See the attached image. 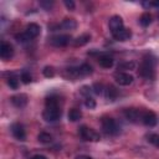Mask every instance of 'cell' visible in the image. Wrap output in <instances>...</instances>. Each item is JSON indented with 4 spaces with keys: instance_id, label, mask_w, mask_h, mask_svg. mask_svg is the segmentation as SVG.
Listing matches in <instances>:
<instances>
[{
    "instance_id": "obj_1",
    "label": "cell",
    "mask_w": 159,
    "mask_h": 159,
    "mask_svg": "<svg viewBox=\"0 0 159 159\" xmlns=\"http://www.w3.org/2000/svg\"><path fill=\"white\" fill-rule=\"evenodd\" d=\"M62 114V111L58 104V99L56 96H50L45 101V109L42 113V117L46 122H56L60 119Z\"/></svg>"
},
{
    "instance_id": "obj_2",
    "label": "cell",
    "mask_w": 159,
    "mask_h": 159,
    "mask_svg": "<svg viewBox=\"0 0 159 159\" xmlns=\"http://www.w3.org/2000/svg\"><path fill=\"white\" fill-rule=\"evenodd\" d=\"M155 57H153L152 55H147L144 56L139 68H138V73L140 77L145 78V80H154L155 77Z\"/></svg>"
},
{
    "instance_id": "obj_3",
    "label": "cell",
    "mask_w": 159,
    "mask_h": 159,
    "mask_svg": "<svg viewBox=\"0 0 159 159\" xmlns=\"http://www.w3.org/2000/svg\"><path fill=\"white\" fill-rule=\"evenodd\" d=\"M101 125L107 135H117L120 130V127L117 123V120L111 117H103L101 120Z\"/></svg>"
},
{
    "instance_id": "obj_4",
    "label": "cell",
    "mask_w": 159,
    "mask_h": 159,
    "mask_svg": "<svg viewBox=\"0 0 159 159\" xmlns=\"http://www.w3.org/2000/svg\"><path fill=\"white\" fill-rule=\"evenodd\" d=\"M78 133H80V137L86 142H98L101 139L99 134L94 129H92L87 125H81L78 128Z\"/></svg>"
},
{
    "instance_id": "obj_5",
    "label": "cell",
    "mask_w": 159,
    "mask_h": 159,
    "mask_svg": "<svg viewBox=\"0 0 159 159\" xmlns=\"http://www.w3.org/2000/svg\"><path fill=\"white\" fill-rule=\"evenodd\" d=\"M72 37L71 35H67V34H60V35H53L48 39V42L55 46V47H65L67 46L70 42H71Z\"/></svg>"
},
{
    "instance_id": "obj_6",
    "label": "cell",
    "mask_w": 159,
    "mask_h": 159,
    "mask_svg": "<svg viewBox=\"0 0 159 159\" xmlns=\"http://www.w3.org/2000/svg\"><path fill=\"white\" fill-rule=\"evenodd\" d=\"M114 80H116V82H117L118 84H120V86H129V84L133 82L134 77H133L130 73H128V72L117 71V72L114 73Z\"/></svg>"
},
{
    "instance_id": "obj_7",
    "label": "cell",
    "mask_w": 159,
    "mask_h": 159,
    "mask_svg": "<svg viewBox=\"0 0 159 159\" xmlns=\"http://www.w3.org/2000/svg\"><path fill=\"white\" fill-rule=\"evenodd\" d=\"M10 130H11V134L14 135L15 139L21 140V142L26 139V132H25V128L21 123H12L10 127Z\"/></svg>"
},
{
    "instance_id": "obj_8",
    "label": "cell",
    "mask_w": 159,
    "mask_h": 159,
    "mask_svg": "<svg viewBox=\"0 0 159 159\" xmlns=\"http://www.w3.org/2000/svg\"><path fill=\"white\" fill-rule=\"evenodd\" d=\"M142 113L143 112H140L137 108H127L123 112L125 119L129 120V122H132V123H137L138 120H140L142 119Z\"/></svg>"
},
{
    "instance_id": "obj_9",
    "label": "cell",
    "mask_w": 159,
    "mask_h": 159,
    "mask_svg": "<svg viewBox=\"0 0 159 159\" xmlns=\"http://www.w3.org/2000/svg\"><path fill=\"white\" fill-rule=\"evenodd\" d=\"M12 56H14V47H12V45L6 42V41L1 42V45H0V57L2 60L7 61Z\"/></svg>"
},
{
    "instance_id": "obj_10",
    "label": "cell",
    "mask_w": 159,
    "mask_h": 159,
    "mask_svg": "<svg viewBox=\"0 0 159 159\" xmlns=\"http://www.w3.org/2000/svg\"><path fill=\"white\" fill-rule=\"evenodd\" d=\"M108 26H109V30H111L112 34H114V32H117V31H119L120 29L124 27L123 26V20H122V17L119 15L112 16L109 19V21H108Z\"/></svg>"
},
{
    "instance_id": "obj_11",
    "label": "cell",
    "mask_w": 159,
    "mask_h": 159,
    "mask_svg": "<svg viewBox=\"0 0 159 159\" xmlns=\"http://www.w3.org/2000/svg\"><path fill=\"white\" fill-rule=\"evenodd\" d=\"M142 123L144 124V125H147V127H154L157 123H158V118H157V116L153 113V112H150V111H147V112H143L142 113Z\"/></svg>"
},
{
    "instance_id": "obj_12",
    "label": "cell",
    "mask_w": 159,
    "mask_h": 159,
    "mask_svg": "<svg viewBox=\"0 0 159 159\" xmlns=\"http://www.w3.org/2000/svg\"><path fill=\"white\" fill-rule=\"evenodd\" d=\"M40 32H41V27L37 25V24H35V22H30L27 26H26V30H25V34L32 40V39H35V37H37L39 35H40Z\"/></svg>"
},
{
    "instance_id": "obj_13",
    "label": "cell",
    "mask_w": 159,
    "mask_h": 159,
    "mask_svg": "<svg viewBox=\"0 0 159 159\" xmlns=\"http://www.w3.org/2000/svg\"><path fill=\"white\" fill-rule=\"evenodd\" d=\"M11 103L17 107V108H22L27 104V96L25 93H20V94H15L11 97Z\"/></svg>"
},
{
    "instance_id": "obj_14",
    "label": "cell",
    "mask_w": 159,
    "mask_h": 159,
    "mask_svg": "<svg viewBox=\"0 0 159 159\" xmlns=\"http://www.w3.org/2000/svg\"><path fill=\"white\" fill-rule=\"evenodd\" d=\"M112 35H113L114 40H117V41H127V40L130 39L132 31H130L129 29L123 27V29H120L119 31H117V32H114V34H112Z\"/></svg>"
},
{
    "instance_id": "obj_15",
    "label": "cell",
    "mask_w": 159,
    "mask_h": 159,
    "mask_svg": "<svg viewBox=\"0 0 159 159\" xmlns=\"http://www.w3.org/2000/svg\"><path fill=\"white\" fill-rule=\"evenodd\" d=\"M98 63H99V66L103 67V68H111V67L114 65V60H113L112 56L103 53V55L98 56Z\"/></svg>"
},
{
    "instance_id": "obj_16",
    "label": "cell",
    "mask_w": 159,
    "mask_h": 159,
    "mask_svg": "<svg viewBox=\"0 0 159 159\" xmlns=\"http://www.w3.org/2000/svg\"><path fill=\"white\" fill-rule=\"evenodd\" d=\"M104 94H106V98H108L109 101H114L117 97H118V89L114 87V86H112V84H109V86H107L106 88H104Z\"/></svg>"
},
{
    "instance_id": "obj_17",
    "label": "cell",
    "mask_w": 159,
    "mask_h": 159,
    "mask_svg": "<svg viewBox=\"0 0 159 159\" xmlns=\"http://www.w3.org/2000/svg\"><path fill=\"white\" fill-rule=\"evenodd\" d=\"M89 40H91V35L87 34V32H84V34L80 35L76 40H73V45H75L76 47H78V46H83V45H86Z\"/></svg>"
},
{
    "instance_id": "obj_18",
    "label": "cell",
    "mask_w": 159,
    "mask_h": 159,
    "mask_svg": "<svg viewBox=\"0 0 159 159\" xmlns=\"http://www.w3.org/2000/svg\"><path fill=\"white\" fill-rule=\"evenodd\" d=\"M60 26H61V29H65V30H75L77 27V22L73 19H65L60 24Z\"/></svg>"
},
{
    "instance_id": "obj_19",
    "label": "cell",
    "mask_w": 159,
    "mask_h": 159,
    "mask_svg": "<svg viewBox=\"0 0 159 159\" xmlns=\"http://www.w3.org/2000/svg\"><path fill=\"white\" fill-rule=\"evenodd\" d=\"M81 117H82V112H81L78 108H72V109H70V112H68V120H71V122H77L78 119H81Z\"/></svg>"
},
{
    "instance_id": "obj_20",
    "label": "cell",
    "mask_w": 159,
    "mask_h": 159,
    "mask_svg": "<svg viewBox=\"0 0 159 159\" xmlns=\"http://www.w3.org/2000/svg\"><path fill=\"white\" fill-rule=\"evenodd\" d=\"M78 68V75L80 76H88V75H91L92 73V66L91 65H88V63H82L80 67H77Z\"/></svg>"
},
{
    "instance_id": "obj_21",
    "label": "cell",
    "mask_w": 159,
    "mask_h": 159,
    "mask_svg": "<svg viewBox=\"0 0 159 159\" xmlns=\"http://www.w3.org/2000/svg\"><path fill=\"white\" fill-rule=\"evenodd\" d=\"M150 22H152V15H150L149 12H144V14H142V16L139 17V24H140L142 26L147 27V26L150 25Z\"/></svg>"
},
{
    "instance_id": "obj_22",
    "label": "cell",
    "mask_w": 159,
    "mask_h": 159,
    "mask_svg": "<svg viewBox=\"0 0 159 159\" xmlns=\"http://www.w3.org/2000/svg\"><path fill=\"white\" fill-rule=\"evenodd\" d=\"M134 67H135V62H133V61H127V62H120L119 65H118V71H122V72H125L124 70H134Z\"/></svg>"
},
{
    "instance_id": "obj_23",
    "label": "cell",
    "mask_w": 159,
    "mask_h": 159,
    "mask_svg": "<svg viewBox=\"0 0 159 159\" xmlns=\"http://www.w3.org/2000/svg\"><path fill=\"white\" fill-rule=\"evenodd\" d=\"M147 140H148L152 145L159 148V134H157V133H149V134L147 135Z\"/></svg>"
},
{
    "instance_id": "obj_24",
    "label": "cell",
    "mask_w": 159,
    "mask_h": 159,
    "mask_svg": "<svg viewBox=\"0 0 159 159\" xmlns=\"http://www.w3.org/2000/svg\"><path fill=\"white\" fill-rule=\"evenodd\" d=\"M37 139H39L40 143L47 144V143H51L52 137H51V134H48V133H46V132H42V133H40V134L37 135Z\"/></svg>"
},
{
    "instance_id": "obj_25",
    "label": "cell",
    "mask_w": 159,
    "mask_h": 159,
    "mask_svg": "<svg viewBox=\"0 0 159 159\" xmlns=\"http://www.w3.org/2000/svg\"><path fill=\"white\" fill-rule=\"evenodd\" d=\"M7 84L10 86V88L17 89V88H19V80H17V77L14 76V75H11V76L7 78Z\"/></svg>"
},
{
    "instance_id": "obj_26",
    "label": "cell",
    "mask_w": 159,
    "mask_h": 159,
    "mask_svg": "<svg viewBox=\"0 0 159 159\" xmlns=\"http://www.w3.org/2000/svg\"><path fill=\"white\" fill-rule=\"evenodd\" d=\"M15 39H16L19 42H22V43H24V42H29V41L31 40V39H30V37H29V36H27L25 32L16 34V35H15Z\"/></svg>"
},
{
    "instance_id": "obj_27",
    "label": "cell",
    "mask_w": 159,
    "mask_h": 159,
    "mask_svg": "<svg viewBox=\"0 0 159 159\" xmlns=\"http://www.w3.org/2000/svg\"><path fill=\"white\" fill-rule=\"evenodd\" d=\"M42 72H43V76L45 77H53L55 76V70H53L52 66H46Z\"/></svg>"
},
{
    "instance_id": "obj_28",
    "label": "cell",
    "mask_w": 159,
    "mask_h": 159,
    "mask_svg": "<svg viewBox=\"0 0 159 159\" xmlns=\"http://www.w3.org/2000/svg\"><path fill=\"white\" fill-rule=\"evenodd\" d=\"M84 106H86L87 108H89V109H93V108L96 107V101H94L92 97H86V99H84Z\"/></svg>"
},
{
    "instance_id": "obj_29",
    "label": "cell",
    "mask_w": 159,
    "mask_h": 159,
    "mask_svg": "<svg viewBox=\"0 0 159 159\" xmlns=\"http://www.w3.org/2000/svg\"><path fill=\"white\" fill-rule=\"evenodd\" d=\"M92 89H93V92H94L96 94H102L103 91H104V87H103L102 83H94L93 87H92Z\"/></svg>"
},
{
    "instance_id": "obj_30",
    "label": "cell",
    "mask_w": 159,
    "mask_h": 159,
    "mask_svg": "<svg viewBox=\"0 0 159 159\" xmlns=\"http://www.w3.org/2000/svg\"><path fill=\"white\" fill-rule=\"evenodd\" d=\"M21 81H22V83L27 84V83H30L32 81V77H31V75L29 72H22L21 73Z\"/></svg>"
},
{
    "instance_id": "obj_31",
    "label": "cell",
    "mask_w": 159,
    "mask_h": 159,
    "mask_svg": "<svg viewBox=\"0 0 159 159\" xmlns=\"http://www.w3.org/2000/svg\"><path fill=\"white\" fill-rule=\"evenodd\" d=\"M63 2H65L66 7H67L68 10H73V9H75V2H73L72 0H70V1H68V0H65Z\"/></svg>"
},
{
    "instance_id": "obj_32",
    "label": "cell",
    "mask_w": 159,
    "mask_h": 159,
    "mask_svg": "<svg viewBox=\"0 0 159 159\" xmlns=\"http://www.w3.org/2000/svg\"><path fill=\"white\" fill-rule=\"evenodd\" d=\"M40 5H41V6H43L45 9L50 10V7L52 6V1H50V2H45V1H41V2H40Z\"/></svg>"
},
{
    "instance_id": "obj_33",
    "label": "cell",
    "mask_w": 159,
    "mask_h": 159,
    "mask_svg": "<svg viewBox=\"0 0 159 159\" xmlns=\"http://www.w3.org/2000/svg\"><path fill=\"white\" fill-rule=\"evenodd\" d=\"M30 159H47L45 155H41V154H36V155H34V157H31Z\"/></svg>"
},
{
    "instance_id": "obj_34",
    "label": "cell",
    "mask_w": 159,
    "mask_h": 159,
    "mask_svg": "<svg viewBox=\"0 0 159 159\" xmlns=\"http://www.w3.org/2000/svg\"><path fill=\"white\" fill-rule=\"evenodd\" d=\"M75 159H92V158L88 157V155H77Z\"/></svg>"
},
{
    "instance_id": "obj_35",
    "label": "cell",
    "mask_w": 159,
    "mask_h": 159,
    "mask_svg": "<svg viewBox=\"0 0 159 159\" xmlns=\"http://www.w3.org/2000/svg\"><path fill=\"white\" fill-rule=\"evenodd\" d=\"M150 5H152V6H157V7H159V1H150Z\"/></svg>"
}]
</instances>
